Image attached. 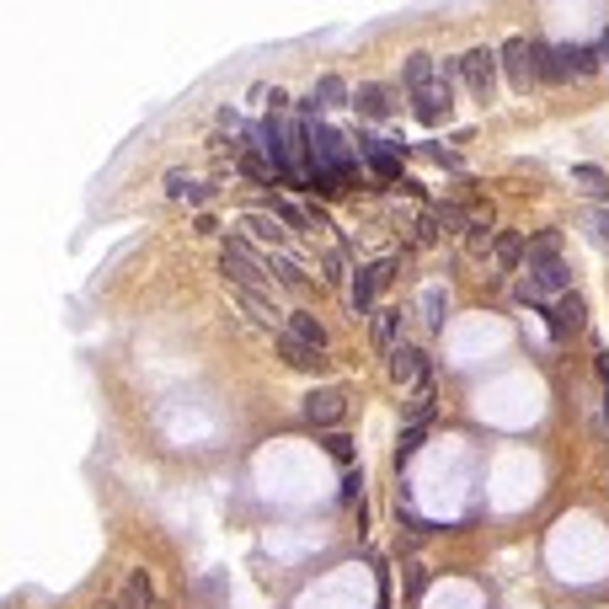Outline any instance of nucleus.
I'll return each instance as SVG.
<instances>
[{
  "label": "nucleus",
  "instance_id": "f257e3e1",
  "mask_svg": "<svg viewBox=\"0 0 609 609\" xmlns=\"http://www.w3.org/2000/svg\"><path fill=\"white\" fill-rule=\"evenodd\" d=\"M561 295H572V267H567L561 257H540V262H529V278L519 284V300H524V304H546V300H561Z\"/></svg>",
  "mask_w": 609,
  "mask_h": 609
},
{
  "label": "nucleus",
  "instance_id": "f03ea898",
  "mask_svg": "<svg viewBox=\"0 0 609 609\" xmlns=\"http://www.w3.org/2000/svg\"><path fill=\"white\" fill-rule=\"evenodd\" d=\"M497 64H502V75H508L513 91H529V86L540 80V75H535V49H529V38H508L502 54H497Z\"/></svg>",
  "mask_w": 609,
  "mask_h": 609
},
{
  "label": "nucleus",
  "instance_id": "7ed1b4c3",
  "mask_svg": "<svg viewBox=\"0 0 609 609\" xmlns=\"http://www.w3.org/2000/svg\"><path fill=\"white\" fill-rule=\"evenodd\" d=\"M460 80L471 86V97L492 102V86H497V54H492V49H471V54H460Z\"/></svg>",
  "mask_w": 609,
  "mask_h": 609
},
{
  "label": "nucleus",
  "instance_id": "20e7f679",
  "mask_svg": "<svg viewBox=\"0 0 609 609\" xmlns=\"http://www.w3.org/2000/svg\"><path fill=\"white\" fill-rule=\"evenodd\" d=\"M385 374H390L396 385H423V379H427L423 348H412V342H396V348L385 353Z\"/></svg>",
  "mask_w": 609,
  "mask_h": 609
},
{
  "label": "nucleus",
  "instance_id": "39448f33",
  "mask_svg": "<svg viewBox=\"0 0 609 609\" xmlns=\"http://www.w3.org/2000/svg\"><path fill=\"white\" fill-rule=\"evenodd\" d=\"M390 278H396V257H385V262H374V267H359V273H353V289H348L353 310H359V315H369L374 289H379V284H390Z\"/></svg>",
  "mask_w": 609,
  "mask_h": 609
},
{
  "label": "nucleus",
  "instance_id": "423d86ee",
  "mask_svg": "<svg viewBox=\"0 0 609 609\" xmlns=\"http://www.w3.org/2000/svg\"><path fill=\"white\" fill-rule=\"evenodd\" d=\"M359 155H364V166L379 183H396L401 177V145H390V139H359Z\"/></svg>",
  "mask_w": 609,
  "mask_h": 609
},
{
  "label": "nucleus",
  "instance_id": "0eeeda50",
  "mask_svg": "<svg viewBox=\"0 0 609 609\" xmlns=\"http://www.w3.org/2000/svg\"><path fill=\"white\" fill-rule=\"evenodd\" d=\"M348 417V396L342 390H310L304 396V423L310 427H337Z\"/></svg>",
  "mask_w": 609,
  "mask_h": 609
},
{
  "label": "nucleus",
  "instance_id": "6e6552de",
  "mask_svg": "<svg viewBox=\"0 0 609 609\" xmlns=\"http://www.w3.org/2000/svg\"><path fill=\"white\" fill-rule=\"evenodd\" d=\"M246 230H251L262 246H273V251H284L289 236H295V230H284V220H278V214H262V209H246Z\"/></svg>",
  "mask_w": 609,
  "mask_h": 609
},
{
  "label": "nucleus",
  "instance_id": "1a4fd4ad",
  "mask_svg": "<svg viewBox=\"0 0 609 609\" xmlns=\"http://www.w3.org/2000/svg\"><path fill=\"white\" fill-rule=\"evenodd\" d=\"M369 332H374V348H379V353H390V348L401 342V310H396V304L369 310Z\"/></svg>",
  "mask_w": 609,
  "mask_h": 609
},
{
  "label": "nucleus",
  "instance_id": "9d476101",
  "mask_svg": "<svg viewBox=\"0 0 609 609\" xmlns=\"http://www.w3.org/2000/svg\"><path fill=\"white\" fill-rule=\"evenodd\" d=\"M113 609H155V588H150V572H128L118 588Z\"/></svg>",
  "mask_w": 609,
  "mask_h": 609
},
{
  "label": "nucleus",
  "instance_id": "9b49d317",
  "mask_svg": "<svg viewBox=\"0 0 609 609\" xmlns=\"http://www.w3.org/2000/svg\"><path fill=\"white\" fill-rule=\"evenodd\" d=\"M284 332L295 337V342H304V348H315V353H326V326L310 315V310H289V321H284Z\"/></svg>",
  "mask_w": 609,
  "mask_h": 609
},
{
  "label": "nucleus",
  "instance_id": "f8f14e48",
  "mask_svg": "<svg viewBox=\"0 0 609 609\" xmlns=\"http://www.w3.org/2000/svg\"><path fill=\"white\" fill-rule=\"evenodd\" d=\"M550 337H572L577 326H583V300L577 295H561V300H550Z\"/></svg>",
  "mask_w": 609,
  "mask_h": 609
},
{
  "label": "nucleus",
  "instance_id": "ddd939ff",
  "mask_svg": "<svg viewBox=\"0 0 609 609\" xmlns=\"http://www.w3.org/2000/svg\"><path fill=\"white\" fill-rule=\"evenodd\" d=\"M236 300H241V310L251 315V321H262V326H278V321H289V310H278V304L267 300L262 289H230Z\"/></svg>",
  "mask_w": 609,
  "mask_h": 609
},
{
  "label": "nucleus",
  "instance_id": "4468645a",
  "mask_svg": "<svg viewBox=\"0 0 609 609\" xmlns=\"http://www.w3.org/2000/svg\"><path fill=\"white\" fill-rule=\"evenodd\" d=\"M561 60H567V75H599V70H604L599 43H567V49H561Z\"/></svg>",
  "mask_w": 609,
  "mask_h": 609
},
{
  "label": "nucleus",
  "instance_id": "2eb2a0df",
  "mask_svg": "<svg viewBox=\"0 0 609 609\" xmlns=\"http://www.w3.org/2000/svg\"><path fill=\"white\" fill-rule=\"evenodd\" d=\"M412 102H417V118L423 123H444L449 118V91L433 80V86H423V91H412Z\"/></svg>",
  "mask_w": 609,
  "mask_h": 609
},
{
  "label": "nucleus",
  "instance_id": "dca6fc26",
  "mask_svg": "<svg viewBox=\"0 0 609 609\" xmlns=\"http://www.w3.org/2000/svg\"><path fill=\"white\" fill-rule=\"evenodd\" d=\"M524 251H529V246H524L519 230H497V236H492V262H497L502 273H508V267H519V262H524Z\"/></svg>",
  "mask_w": 609,
  "mask_h": 609
},
{
  "label": "nucleus",
  "instance_id": "f3484780",
  "mask_svg": "<svg viewBox=\"0 0 609 609\" xmlns=\"http://www.w3.org/2000/svg\"><path fill=\"white\" fill-rule=\"evenodd\" d=\"M353 108H359L364 118H390V108H396V102H390V91H385V86H359V91H353Z\"/></svg>",
  "mask_w": 609,
  "mask_h": 609
},
{
  "label": "nucleus",
  "instance_id": "a211bd4d",
  "mask_svg": "<svg viewBox=\"0 0 609 609\" xmlns=\"http://www.w3.org/2000/svg\"><path fill=\"white\" fill-rule=\"evenodd\" d=\"M278 353H284V364L289 369H321L326 359L315 353V348H304V342H295L289 332H278Z\"/></svg>",
  "mask_w": 609,
  "mask_h": 609
},
{
  "label": "nucleus",
  "instance_id": "6ab92c4d",
  "mask_svg": "<svg viewBox=\"0 0 609 609\" xmlns=\"http://www.w3.org/2000/svg\"><path fill=\"white\" fill-rule=\"evenodd\" d=\"M433 401H438V396H433V379H423V385H412V396L401 401L407 423H427V417H433Z\"/></svg>",
  "mask_w": 609,
  "mask_h": 609
},
{
  "label": "nucleus",
  "instance_id": "aec40b11",
  "mask_svg": "<svg viewBox=\"0 0 609 609\" xmlns=\"http://www.w3.org/2000/svg\"><path fill=\"white\" fill-rule=\"evenodd\" d=\"M529 49H535V75H540V80H567L561 49H550V43H529Z\"/></svg>",
  "mask_w": 609,
  "mask_h": 609
},
{
  "label": "nucleus",
  "instance_id": "412c9836",
  "mask_svg": "<svg viewBox=\"0 0 609 609\" xmlns=\"http://www.w3.org/2000/svg\"><path fill=\"white\" fill-rule=\"evenodd\" d=\"M310 97H315V108H342V102H348V86H342L337 75H321V80L310 86Z\"/></svg>",
  "mask_w": 609,
  "mask_h": 609
},
{
  "label": "nucleus",
  "instance_id": "4be33fe9",
  "mask_svg": "<svg viewBox=\"0 0 609 609\" xmlns=\"http://www.w3.org/2000/svg\"><path fill=\"white\" fill-rule=\"evenodd\" d=\"M572 183L583 187L588 198H609V177L599 172V166H588V161H583V166H572Z\"/></svg>",
  "mask_w": 609,
  "mask_h": 609
},
{
  "label": "nucleus",
  "instance_id": "5701e85b",
  "mask_svg": "<svg viewBox=\"0 0 609 609\" xmlns=\"http://www.w3.org/2000/svg\"><path fill=\"white\" fill-rule=\"evenodd\" d=\"M423 438H427V423H407V427H401V438H396V465H407V460L423 449Z\"/></svg>",
  "mask_w": 609,
  "mask_h": 609
},
{
  "label": "nucleus",
  "instance_id": "b1692460",
  "mask_svg": "<svg viewBox=\"0 0 609 609\" xmlns=\"http://www.w3.org/2000/svg\"><path fill=\"white\" fill-rule=\"evenodd\" d=\"M433 75H438V70H433V54H412V60H407V86H412V91L433 86Z\"/></svg>",
  "mask_w": 609,
  "mask_h": 609
},
{
  "label": "nucleus",
  "instance_id": "393cba45",
  "mask_svg": "<svg viewBox=\"0 0 609 609\" xmlns=\"http://www.w3.org/2000/svg\"><path fill=\"white\" fill-rule=\"evenodd\" d=\"M524 257H529V262H540V257H561V230H540V236L529 241Z\"/></svg>",
  "mask_w": 609,
  "mask_h": 609
},
{
  "label": "nucleus",
  "instance_id": "a878e982",
  "mask_svg": "<svg viewBox=\"0 0 609 609\" xmlns=\"http://www.w3.org/2000/svg\"><path fill=\"white\" fill-rule=\"evenodd\" d=\"M583 225H588V236H594L599 246H609V209H588Z\"/></svg>",
  "mask_w": 609,
  "mask_h": 609
},
{
  "label": "nucleus",
  "instance_id": "bb28decb",
  "mask_svg": "<svg viewBox=\"0 0 609 609\" xmlns=\"http://www.w3.org/2000/svg\"><path fill=\"white\" fill-rule=\"evenodd\" d=\"M423 310H427V321L438 326V321H444V310H449V295H444V289H423Z\"/></svg>",
  "mask_w": 609,
  "mask_h": 609
},
{
  "label": "nucleus",
  "instance_id": "cd10ccee",
  "mask_svg": "<svg viewBox=\"0 0 609 609\" xmlns=\"http://www.w3.org/2000/svg\"><path fill=\"white\" fill-rule=\"evenodd\" d=\"M326 454H332V460H342V465L353 460V449H348V438H342V433H326Z\"/></svg>",
  "mask_w": 609,
  "mask_h": 609
},
{
  "label": "nucleus",
  "instance_id": "c85d7f7f",
  "mask_svg": "<svg viewBox=\"0 0 609 609\" xmlns=\"http://www.w3.org/2000/svg\"><path fill=\"white\" fill-rule=\"evenodd\" d=\"M321 278H326V284H342V257H337V251L321 257Z\"/></svg>",
  "mask_w": 609,
  "mask_h": 609
},
{
  "label": "nucleus",
  "instance_id": "c756f323",
  "mask_svg": "<svg viewBox=\"0 0 609 609\" xmlns=\"http://www.w3.org/2000/svg\"><path fill=\"white\" fill-rule=\"evenodd\" d=\"M187 187H192V183H187L183 172H172V177H166V192H172V198H187Z\"/></svg>",
  "mask_w": 609,
  "mask_h": 609
},
{
  "label": "nucleus",
  "instance_id": "7c9ffc66",
  "mask_svg": "<svg viewBox=\"0 0 609 609\" xmlns=\"http://www.w3.org/2000/svg\"><path fill=\"white\" fill-rule=\"evenodd\" d=\"M407 588H412V599H417V594H423V588H427V572H423V567H412V577H407Z\"/></svg>",
  "mask_w": 609,
  "mask_h": 609
},
{
  "label": "nucleus",
  "instance_id": "2f4dec72",
  "mask_svg": "<svg viewBox=\"0 0 609 609\" xmlns=\"http://www.w3.org/2000/svg\"><path fill=\"white\" fill-rule=\"evenodd\" d=\"M599 54H604V70H609V27H604V38H599Z\"/></svg>",
  "mask_w": 609,
  "mask_h": 609
}]
</instances>
